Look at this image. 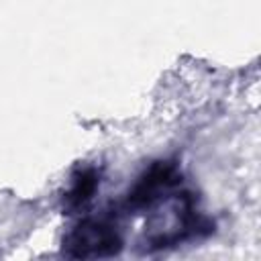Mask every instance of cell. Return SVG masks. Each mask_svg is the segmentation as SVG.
<instances>
[{
	"label": "cell",
	"mask_w": 261,
	"mask_h": 261,
	"mask_svg": "<svg viewBox=\"0 0 261 261\" xmlns=\"http://www.w3.org/2000/svg\"><path fill=\"white\" fill-rule=\"evenodd\" d=\"M179 186H181V177L175 165L167 161H157L137 177V181L126 192L120 208L126 212L153 208L155 204L173 196L179 190Z\"/></svg>",
	"instance_id": "7a4b0ae2"
},
{
	"label": "cell",
	"mask_w": 261,
	"mask_h": 261,
	"mask_svg": "<svg viewBox=\"0 0 261 261\" xmlns=\"http://www.w3.org/2000/svg\"><path fill=\"white\" fill-rule=\"evenodd\" d=\"M98 188V173L96 169H80L73 175L71 188L65 194V208L67 210H82L88 206V202L94 198V192Z\"/></svg>",
	"instance_id": "3957f363"
},
{
	"label": "cell",
	"mask_w": 261,
	"mask_h": 261,
	"mask_svg": "<svg viewBox=\"0 0 261 261\" xmlns=\"http://www.w3.org/2000/svg\"><path fill=\"white\" fill-rule=\"evenodd\" d=\"M122 251V234L114 214L86 216L63 237V253L71 259H106Z\"/></svg>",
	"instance_id": "6da1fadb"
}]
</instances>
